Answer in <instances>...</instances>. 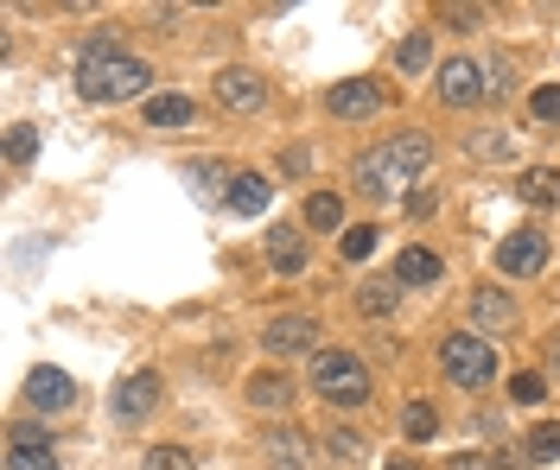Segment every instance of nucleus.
Returning a JSON list of instances; mask_svg holds the SVG:
<instances>
[{
	"label": "nucleus",
	"instance_id": "f257e3e1",
	"mask_svg": "<svg viewBox=\"0 0 560 470\" xmlns=\"http://www.w3.org/2000/svg\"><path fill=\"white\" fill-rule=\"evenodd\" d=\"M76 89H83V103H121V96H141V89H147V64L128 58V51H115L109 38H96V45L83 51V64H76Z\"/></svg>",
	"mask_w": 560,
	"mask_h": 470
},
{
	"label": "nucleus",
	"instance_id": "f03ea898",
	"mask_svg": "<svg viewBox=\"0 0 560 470\" xmlns=\"http://www.w3.org/2000/svg\"><path fill=\"white\" fill-rule=\"evenodd\" d=\"M312 388L332 400V407H364L370 400V369L350 357V350H325L312 362Z\"/></svg>",
	"mask_w": 560,
	"mask_h": 470
},
{
	"label": "nucleus",
	"instance_id": "7ed1b4c3",
	"mask_svg": "<svg viewBox=\"0 0 560 470\" xmlns=\"http://www.w3.org/2000/svg\"><path fill=\"white\" fill-rule=\"evenodd\" d=\"M440 369H446L458 388H485V382H497V350H490L478 330H452L446 344H440Z\"/></svg>",
	"mask_w": 560,
	"mask_h": 470
},
{
	"label": "nucleus",
	"instance_id": "20e7f679",
	"mask_svg": "<svg viewBox=\"0 0 560 470\" xmlns=\"http://www.w3.org/2000/svg\"><path fill=\"white\" fill-rule=\"evenodd\" d=\"M497 267H503L510 280H528V274H541V267H548V236H541V229H516V236L497 249Z\"/></svg>",
	"mask_w": 560,
	"mask_h": 470
},
{
	"label": "nucleus",
	"instance_id": "39448f33",
	"mask_svg": "<svg viewBox=\"0 0 560 470\" xmlns=\"http://www.w3.org/2000/svg\"><path fill=\"white\" fill-rule=\"evenodd\" d=\"M325 109H332L337 121H370V115L382 109V89H376L370 76H350V83H337L332 96H325Z\"/></svg>",
	"mask_w": 560,
	"mask_h": 470
},
{
	"label": "nucleus",
	"instance_id": "423d86ee",
	"mask_svg": "<svg viewBox=\"0 0 560 470\" xmlns=\"http://www.w3.org/2000/svg\"><path fill=\"white\" fill-rule=\"evenodd\" d=\"M312 337H319V325L306 318V312H281V318H267L262 344L274 350V357H299V350H312Z\"/></svg>",
	"mask_w": 560,
	"mask_h": 470
},
{
	"label": "nucleus",
	"instance_id": "0eeeda50",
	"mask_svg": "<svg viewBox=\"0 0 560 470\" xmlns=\"http://www.w3.org/2000/svg\"><path fill=\"white\" fill-rule=\"evenodd\" d=\"M217 103H224L229 115H255L267 103V83L255 71H242V64H236V71L217 76Z\"/></svg>",
	"mask_w": 560,
	"mask_h": 470
},
{
	"label": "nucleus",
	"instance_id": "6e6552de",
	"mask_svg": "<svg viewBox=\"0 0 560 470\" xmlns=\"http://www.w3.org/2000/svg\"><path fill=\"white\" fill-rule=\"evenodd\" d=\"M440 96H446L452 109H472L478 96H490V89H485V71H478L472 58H452L446 71H440Z\"/></svg>",
	"mask_w": 560,
	"mask_h": 470
},
{
	"label": "nucleus",
	"instance_id": "1a4fd4ad",
	"mask_svg": "<svg viewBox=\"0 0 560 470\" xmlns=\"http://www.w3.org/2000/svg\"><path fill=\"white\" fill-rule=\"evenodd\" d=\"M26 400H33L38 413H64L76 400V388H71L64 369H33V375H26Z\"/></svg>",
	"mask_w": 560,
	"mask_h": 470
},
{
	"label": "nucleus",
	"instance_id": "9d476101",
	"mask_svg": "<svg viewBox=\"0 0 560 470\" xmlns=\"http://www.w3.org/2000/svg\"><path fill=\"white\" fill-rule=\"evenodd\" d=\"M382 153H389V166H395V179H402V184L420 179V172L433 166V146H427V134H395Z\"/></svg>",
	"mask_w": 560,
	"mask_h": 470
},
{
	"label": "nucleus",
	"instance_id": "9b49d317",
	"mask_svg": "<svg viewBox=\"0 0 560 470\" xmlns=\"http://www.w3.org/2000/svg\"><path fill=\"white\" fill-rule=\"evenodd\" d=\"M350 179H357V191L376 197V204H382V197H395V166H389V153H364Z\"/></svg>",
	"mask_w": 560,
	"mask_h": 470
},
{
	"label": "nucleus",
	"instance_id": "f8f14e48",
	"mask_svg": "<svg viewBox=\"0 0 560 470\" xmlns=\"http://www.w3.org/2000/svg\"><path fill=\"white\" fill-rule=\"evenodd\" d=\"M153 400H159V382H153V375H128V382L115 388V413H121V420H147Z\"/></svg>",
	"mask_w": 560,
	"mask_h": 470
},
{
	"label": "nucleus",
	"instance_id": "ddd939ff",
	"mask_svg": "<svg viewBox=\"0 0 560 470\" xmlns=\"http://www.w3.org/2000/svg\"><path fill=\"white\" fill-rule=\"evenodd\" d=\"M224 197H229V210H236V217H262L274 191H267V179H255V172H236Z\"/></svg>",
	"mask_w": 560,
	"mask_h": 470
},
{
	"label": "nucleus",
	"instance_id": "4468645a",
	"mask_svg": "<svg viewBox=\"0 0 560 470\" xmlns=\"http://www.w3.org/2000/svg\"><path fill=\"white\" fill-rule=\"evenodd\" d=\"M267 261H274V274H299L306 267V236L299 229H267Z\"/></svg>",
	"mask_w": 560,
	"mask_h": 470
},
{
	"label": "nucleus",
	"instance_id": "2eb2a0df",
	"mask_svg": "<svg viewBox=\"0 0 560 470\" xmlns=\"http://www.w3.org/2000/svg\"><path fill=\"white\" fill-rule=\"evenodd\" d=\"M516 191H523V204L548 210V204H560V172L555 166H528L523 179H516Z\"/></svg>",
	"mask_w": 560,
	"mask_h": 470
},
{
	"label": "nucleus",
	"instance_id": "dca6fc26",
	"mask_svg": "<svg viewBox=\"0 0 560 470\" xmlns=\"http://www.w3.org/2000/svg\"><path fill=\"white\" fill-rule=\"evenodd\" d=\"M427 287V280H440V254L433 249H402L395 254V287Z\"/></svg>",
	"mask_w": 560,
	"mask_h": 470
},
{
	"label": "nucleus",
	"instance_id": "f3484780",
	"mask_svg": "<svg viewBox=\"0 0 560 470\" xmlns=\"http://www.w3.org/2000/svg\"><path fill=\"white\" fill-rule=\"evenodd\" d=\"M287 400H294V382H287V375H274V369H267V375H249V407L281 413Z\"/></svg>",
	"mask_w": 560,
	"mask_h": 470
},
{
	"label": "nucleus",
	"instance_id": "a211bd4d",
	"mask_svg": "<svg viewBox=\"0 0 560 470\" xmlns=\"http://www.w3.org/2000/svg\"><path fill=\"white\" fill-rule=\"evenodd\" d=\"M191 121H198L191 96H153L147 103V128H191Z\"/></svg>",
	"mask_w": 560,
	"mask_h": 470
},
{
	"label": "nucleus",
	"instance_id": "6ab92c4d",
	"mask_svg": "<svg viewBox=\"0 0 560 470\" xmlns=\"http://www.w3.org/2000/svg\"><path fill=\"white\" fill-rule=\"evenodd\" d=\"M472 312H478V325H485V330H503L510 318H516V305H510V292H503V287H478Z\"/></svg>",
	"mask_w": 560,
	"mask_h": 470
},
{
	"label": "nucleus",
	"instance_id": "aec40b11",
	"mask_svg": "<svg viewBox=\"0 0 560 470\" xmlns=\"http://www.w3.org/2000/svg\"><path fill=\"white\" fill-rule=\"evenodd\" d=\"M402 433H408L414 445H427V438H440V413H433L427 400H408V407H402Z\"/></svg>",
	"mask_w": 560,
	"mask_h": 470
},
{
	"label": "nucleus",
	"instance_id": "412c9836",
	"mask_svg": "<svg viewBox=\"0 0 560 470\" xmlns=\"http://www.w3.org/2000/svg\"><path fill=\"white\" fill-rule=\"evenodd\" d=\"M267 458H274L281 470H299L306 465V438L299 433H267Z\"/></svg>",
	"mask_w": 560,
	"mask_h": 470
},
{
	"label": "nucleus",
	"instance_id": "4be33fe9",
	"mask_svg": "<svg viewBox=\"0 0 560 470\" xmlns=\"http://www.w3.org/2000/svg\"><path fill=\"white\" fill-rule=\"evenodd\" d=\"M7 470H58L51 445H7Z\"/></svg>",
	"mask_w": 560,
	"mask_h": 470
},
{
	"label": "nucleus",
	"instance_id": "5701e85b",
	"mask_svg": "<svg viewBox=\"0 0 560 470\" xmlns=\"http://www.w3.org/2000/svg\"><path fill=\"white\" fill-rule=\"evenodd\" d=\"M555 458H560V420L528 433V465H555Z\"/></svg>",
	"mask_w": 560,
	"mask_h": 470
},
{
	"label": "nucleus",
	"instance_id": "b1692460",
	"mask_svg": "<svg viewBox=\"0 0 560 470\" xmlns=\"http://www.w3.org/2000/svg\"><path fill=\"white\" fill-rule=\"evenodd\" d=\"M306 222H312V229H337V222H344V204H337L332 191H319V197L306 204Z\"/></svg>",
	"mask_w": 560,
	"mask_h": 470
},
{
	"label": "nucleus",
	"instance_id": "393cba45",
	"mask_svg": "<svg viewBox=\"0 0 560 470\" xmlns=\"http://www.w3.org/2000/svg\"><path fill=\"white\" fill-rule=\"evenodd\" d=\"M147 470H198V458H191L186 445H153V451H147Z\"/></svg>",
	"mask_w": 560,
	"mask_h": 470
},
{
	"label": "nucleus",
	"instance_id": "a878e982",
	"mask_svg": "<svg viewBox=\"0 0 560 470\" xmlns=\"http://www.w3.org/2000/svg\"><path fill=\"white\" fill-rule=\"evenodd\" d=\"M370 249H376V229H344L337 236V254L344 261H370Z\"/></svg>",
	"mask_w": 560,
	"mask_h": 470
},
{
	"label": "nucleus",
	"instance_id": "bb28decb",
	"mask_svg": "<svg viewBox=\"0 0 560 470\" xmlns=\"http://www.w3.org/2000/svg\"><path fill=\"white\" fill-rule=\"evenodd\" d=\"M395 292H402V287H382V280H370V287L357 292V305H364V312H370V318H382V312H389V305H395Z\"/></svg>",
	"mask_w": 560,
	"mask_h": 470
},
{
	"label": "nucleus",
	"instance_id": "cd10ccee",
	"mask_svg": "<svg viewBox=\"0 0 560 470\" xmlns=\"http://www.w3.org/2000/svg\"><path fill=\"white\" fill-rule=\"evenodd\" d=\"M33 153H38V134H33V128H26V121H20V128L7 134V159H13V166H26Z\"/></svg>",
	"mask_w": 560,
	"mask_h": 470
},
{
	"label": "nucleus",
	"instance_id": "c85d7f7f",
	"mask_svg": "<svg viewBox=\"0 0 560 470\" xmlns=\"http://www.w3.org/2000/svg\"><path fill=\"white\" fill-rule=\"evenodd\" d=\"M427 58H433V45H427V33L402 38V71H427Z\"/></svg>",
	"mask_w": 560,
	"mask_h": 470
},
{
	"label": "nucleus",
	"instance_id": "c756f323",
	"mask_svg": "<svg viewBox=\"0 0 560 470\" xmlns=\"http://www.w3.org/2000/svg\"><path fill=\"white\" fill-rule=\"evenodd\" d=\"M510 395L523 400V407H541V400H548V382H541V375H516V382H510Z\"/></svg>",
	"mask_w": 560,
	"mask_h": 470
},
{
	"label": "nucleus",
	"instance_id": "7c9ffc66",
	"mask_svg": "<svg viewBox=\"0 0 560 470\" xmlns=\"http://www.w3.org/2000/svg\"><path fill=\"white\" fill-rule=\"evenodd\" d=\"M535 121H560V83H548V89H535Z\"/></svg>",
	"mask_w": 560,
	"mask_h": 470
},
{
	"label": "nucleus",
	"instance_id": "2f4dec72",
	"mask_svg": "<svg viewBox=\"0 0 560 470\" xmlns=\"http://www.w3.org/2000/svg\"><path fill=\"white\" fill-rule=\"evenodd\" d=\"M325 445H332V458H357V451H364V438L350 433V426H332V438H325Z\"/></svg>",
	"mask_w": 560,
	"mask_h": 470
},
{
	"label": "nucleus",
	"instance_id": "473e14b6",
	"mask_svg": "<svg viewBox=\"0 0 560 470\" xmlns=\"http://www.w3.org/2000/svg\"><path fill=\"white\" fill-rule=\"evenodd\" d=\"M217 179H224V166H211V159H204V166H191V184H198V191H204V197H211V191H217Z\"/></svg>",
	"mask_w": 560,
	"mask_h": 470
},
{
	"label": "nucleus",
	"instance_id": "72a5a7b5",
	"mask_svg": "<svg viewBox=\"0 0 560 470\" xmlns=\"http://www.w3.org/2000/svg\"><path fill=\"white\" fill-rule=\"evenodd\" d=\"M485 89H490V96H503V89H510V64H503V58H490V76H485Z\"/></svg>",
	"mask_w": 560,
	"mask_h": 470
},
{
	"label": "nucleus",
	"instance_id": "f704fd0d",
	"mask_svg": "<svg viewBox=\"0 0 560 470\" xmlns=\"http://www.w3.org/2000/svg\"><path fill=\"white\" fill-rule=\"evenodd\" d=\"M446 20H452V26H458V33H472V26H478L485 13H478V7H446Z\"/></svg>",
	"mask_w": 560,
	"mask_h": 470
},
{
	"label": "nucleus",
	"instance_id": "c9c22d12",
	"mask_svg": "<svg viewBox=\"0 0 560 470\" xmlns=\"http://www.w3.org/2000/svg\"><path fill=\"white\" fill-rule=\"evenodd\" d=\"M478 153H485V159H510V141H497V134H478Z\"/></svg>",
	"mask_w": 560,
	"mask_h": 470
},
{
	"label": "nucleus",
	"instance_id": "e433bc0d",
	"mask_svg": "<svg viewBox=\"0 0 560 470\" xmlns=\"http://www.w3.org/2000/svg\"><path fill=\"white\" fill-rule=\"evenodd\" d=\"M548 362H555V375H560V337H555V344H548Z\"/></svg>",
	"mask_w": 560,
	"mask_h": 470
},
{
	"label": "nucleus",
	"instance_id": "4c0bfd02",
	"mask_svg": "<svg viewBox=\"0 0 560 470\" xmlns=\"http://www.w3.org/2000/svg\"><path fill=\"white\" fill-rule=\"evenodd\" d=\"M389 470H414V465H402V458H395V465H389Z\"/></svg>",
	"mask_w": 560,
	"mask_h": 470
}]
</instances>
